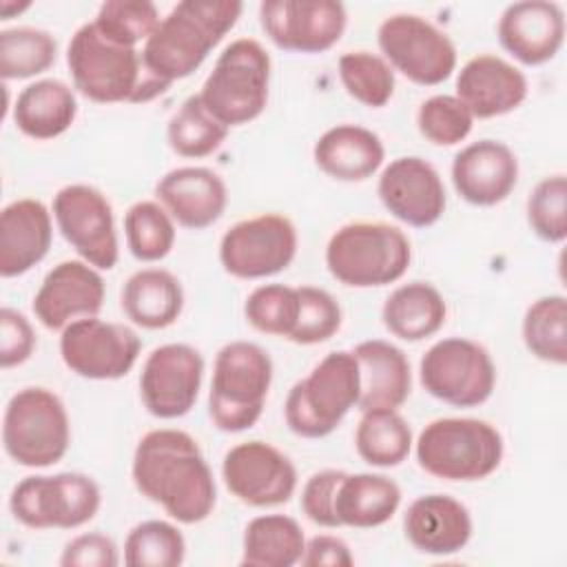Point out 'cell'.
I'll return each mask as SVG.
<instances>
[{
	"mask_svg": "<svg viewBox=\"0 0 567 567\" xmlns=\"http://www.w3.org/2000/svg\"><path fill=\"white\" fill-rule=\"evenodd\" d=\"M131 476L142 496L184 525L206 520L217 503L213 472L197 441L175 427L146 432L133 452Z\"/></svg>",
	"mask_w": 567,
	"mask_h": 567,
	"instance_id": "6da1fadb",
	"label": "cell"
},
{
	"mask_svg": "<svg viewBox=\"0 0 567 567\" xmlns=\"http://www.w3.org/2000/svg\"><path fill=\"white\" fill-rule=\"evenodd\" d=\"M241 11L244 4L235 0L177 2L140 51L144 71L166 89L188 78L237 24Z\"/></svg>",
	"mask_w": 567,
	"mask_h": 567,
	"instance_id": "7a4b0ae2",
	"label": "cell"
},
{
	"mask_svg": "<svg viewBox=\"0 0 567 567\" xmlns=\"http://www.w3.org/2000/svg\"><path fill=\"white\" fill-rule=\"evenodd\" d=\"M66 64L73 86L91 102L144 104L166 91L142 64L135 47L106 38L93 22L82 24L66 47Z\"/></svg>",
	"mask_w": 567,
	"mask_h": 567,
	"instance_id": "3957f363",
	"label": "cell"
},
{
	"mask_svg": "<svg viewBox=\"0 0 567 567\" xmlns=\"http://www.w3.org/2000/svg\"><path fill=\"white\" fill-rule=\"evenodd\" d=\"M412 261L408 235L385 221H350L326 246L330 275L350 288H377L399 281Z\"/></svg>",
	"mask_w": 567,
	"mask_h": 567,
	"instance_id": "277c9868",
	"label": "cell"
},
{
	"mask_svg": "<svg viewBox=\"0 0 567 567\" xmlns=\"http://www.w3.org/2000/svg\"><path fill=\"white\" fill-rule=\"evenodd\" d=\"M423 472L443 481H483L498 470L505 452L501 432L470 416L430 421L414 445Z\"/></svg>",
	"mask_w": 567,
	"mask_h": 567,
	"instance_id": "5b68a950",
	"label": "cell"
},
{
	"mask_svg": "<svg viewBox=\"0 0 567 567\" xmlns=\"http://www.w3.org/2000/svg\"><path fill=\"white\" fill-rule=\"evenodd\" d=\"M359 392L361 372L352 350L328 352L290 388L284 405L286 425L301 439H323L357 408Z\"/></svg>",
	"mask_w": 567,
	"mask_h": 567,
	"instance_id": "8992f818",
	"label": "cell"
},
{
	"mask_svg": "<svg viewBox=\"0 0 567 567\" xmlns=\"http://www.w3.org/2000/svg\"><path fill=\"white\" fill-rule=\"evenodd\" d=\"M272 383L270 354L250 341H230L219 348L213 363L208 392V414L221 432H244L252 427Z\"/></svg>",
	"mask_w": 567,
	"mask_h": 567,
	"instance_id": "52a82bcc",
	"label": "cell"
},
{
	"mask_svg": "<svg viewBox=\"0 0 567 567\" xmlns=\"http://www.w3.org/2000/svg\"><path fill=\"white\" fill-rule=\"evenodd\" d=\"M268 86V51L252 38H237L219 53L197 95L202 104L230 128L248 124L264 113Z\"/></svg>",
	"mask_w": 567,
	"mask_h": 567,
	"instance_id": "ba28073f",
	"label": "cell"
},
{
	"mask_svg": "<svg viewBox=\"0 0 567 567\" xmlns=\"http://www.w3.org/2000/svg\"><path fill=\"white\" fill-rule=\"evenodd\" d=\"M71 443L62 399L47 388H22L4 408L2 445L22 467H49L64 458Z\"/></svg>",
	"mask_w": 567,
	"mask_h": 567,
	"instance_id": "9c48e42d",
	"label": "cell"
},
{
	"mask_svg": "<svg viewBox=\"0 0 567 567\" xmlns=\"http://www.w3.org/2000/svg\"><path fill=\"white\" fill-rule=\"evenodd\" d=\"M102 505L100 485L80 472L22 478L9 496V509L29 529H75L86 525Z\"/></svg>",
	"mask_w": 567,
	"mask_h": 567,
	"instance_id": "30bf717a",
	"label": "cell"
},
{
	"mask_svg": "<svg viewBox=\"0 0 567 567\" xmlns=\"http://www.w3.org/2000/svg\"><path fill=\"white\" fill-rule=\"evenodd\" d=\"M419 379L430 396L454 408H476L494 392L496 365L481 343L447 337L425 350Z\"/></svg>",
	"mask_w": 567,
	"mask_h": 567,
	"instance_id": "8fae6325",
	"label": "cell"
},
{
	"mask_svg": "<svg viewBox=\"0 0 567 567\" xmlns=\"http://www.w3.org/2000/svg\"><path fill=\"white\" fill-rule=\"evenodd\" d=\"M385 62L421 86L445 82L456 69V47L445 31L416 13H394L377 29Z\"/></svg>",
	"mask_w": 567,
	"mask_h": 567,
	"instance_id": "7c38bea8",
	"label": "cell"
},
{
	"mask_svg": "<svg viewBox=\"0 0 567 567\" xmlns=\"http://www.w3.org/2000/svg\"><path fill=\"white\" fill-rule=\"evenodd\" d=\"M297 228L279 213L233 224L219 241V261L237 279H264L286 270L297 255Z\"/></svg>",
	"mask_w": 567,
	"mask_h": 567,
	"instance_id": "4fadbf2b",
	"label": "cell"
},
{
	"mask_svg": "<svg viewBox=\"0 0 567 567\" xmlns=\"http://www.w3.org/2000/svg\"><path fill=\"white\" fill-rule=\"evenodd\" d=\"M142 350L137 332L124 323L84 317L71 321L60 337L64 365L91 381H115L126 377Z\"/></svg>",
	"mask_w": 567,
	"mask_h": 567,
	"instance_id": "5bb4252c",
	"label": "cell"
},
{
	"mask_svg": "<svg viewBox=\"0 0 567 567\" xmlns=\"http://www.w3.org/2000/svg\"><path fill=\"white\" fill-rule=\"evenodd\" d=\"M53 219L71 248L93 268L111 270L120 246L113 206L106 195L89 184H69L53 195Z\"/></svg>",
	"mask_w": 567,
	"mask_h": 567,
	"instance_id": "9a60e30c",
	"label": "cell"
},
{
	"mask_svg": "<svg viewBox=\"0 0 567 567\" xmlns=\"http://www.w3.org/2000/svg\"><path fill=\"white\" fill-rule=\"evenodd\" d=\"M259 24L268 40L284 51L323 53L341 40L348 13L334 0H264Z\"/></svg>",
	"mask_w": 567,
	"mask_h": 567,
	"instance_id": "2e32d148",
	"label": "cell"
},
{
	"mask_svg": "<svg viewBox=\"0 0 567 567\" xmlns=\"http://www.w3.org/2000/svg\"><path fill=\"white\" fill-rule=\"evenodd\" d=\"M221 478L228 492L250 507L284 505L297 489L292 461L266 441L233 445L224 454Z\"/></svg>",
	"mask_w": 567,
	"mask_h": 567,
	"instance_id": "e0dca14e",
	"label": "cell"
},
{
	"mask_svg": "<svg viewBox=\"0 0 567 567\" xmlns=\"http://www.w3.org/2000/svg\"><path fill=\"white\" fill-rule=\"evenodd\" d=\"M204 379V357L188 343L155 348L140 374V399L155 419H179L190 412Z\"/></svg>",
	"mask_w": 567,
	"mask_h": 567,
	"instance_id": "ac0fdd59",
	"label": "cell"
},
{
	"mask_svg": "<svg viewBox=\"0 0 567 567\" xmlns=\"http://www.w3.org/2000/svg\"><path fill=\"white\" fill-rule=\"evenodd\" d=\"M377 195L392 217L412 228L436 224L447 204L439 171L416 155L392 159L379 175Z\"/></svg>",
	"mask_w": 567,
	"mask_h": 567,
	"instance_id": "d6986e66",
	"label": "cell"
},
{
	"mask_svg": "<svg viewBox=\"0 0 567 567\" xmlns=\"http://www.w3.org/2000/svg\"><path fill=\"white\" fill-rule=\"evenodd\" d=\"M104 295L106 288L97 268L84 259H66L44 275L31 308L47 330H64L75 319L97 317Z\"/></svg>",
	"mask_w": 567,
	"mask_h": 567,
	"instance_id": "ffe728a7",
	"label": "cell"
},
{
	"mask_svg": "<svg viewBox=\"0 0 567 567\" xmlns=\"http://www.w3.org/2000/svg\"><path fill=\"white\" fill-rule=\"evenodd\" d=\"M496 35L501 47L520 64H545L563 49L565 11L549 0L512 2L498 18Z\"/></svg>",
	"mask_w": 567,
	"mask_h": 567,
	"instance_id": "44dd1931",
	"label": "cell"
},
{
	"mask_svg": "<svg viewBox=\"0 0 567 567\" xmlns=\"http://www.w3.org/2000/svg\"><path fill=\"white\" fill-rule=\"evenodd\" d=\"M525 73L494 53L470 58L456 75V97L470 109L472 117L489 120L516 111L527 97Z\"/></svg>",
	"mask_w": 567,
	"mask_h": 567,
	"instance_id": "7402d4cb",
	"label": "cell"
},
{
	"mask_svg": "<svg viewBox=\"0 0 567 567\" xmlns=\"http://www.w3.org/2000/svg\"><path fill=\"white\" fill-rule=\"evenodd\" d=\"M518 182V159L498 140H478L454 155L452 184L472 206H496L509 197Z\"/></svg>",
	"mask_w": 567,
	"mask_h": 567,
	"instance_id": "603a6c76",
	"label": "cell"
},
{
	"mask_svg": "<svg viewBox=\"0 0 567 567\" xmlns=\"http://www.w3.org/2000/svg\"><path fill=\"white\" fill-rule=\"evenodd\" d=\"M155 197L168 210L173 221L190 230H202L224 215L228 188L221 175L213 168L179 166L159 177Z\"/></svg>",
	"mask_w": 567,
	"mask_h": 567,
	"instance_id": "cb8c5ba5",
	"label": "cell"
},
{
	"mask_svg": "<svg viewBox=\"0 0 567 567\" xmlns=\"http://www.w3.org/2000/svg\"><path fill=\"white\" fill-rule=\"evenodd\" d=\"M408 543L430 556L461 551L472 538L470 509L447 494H425L410 503L403 516Z\"/></svg>",
	"mask_w": 567,
	"mask_h": 567,
	"instance_id": "d4e9b609",
	"label": "cell"
},
{
	"mask_svg": "<svg viewBox=\"0 0 567 567\" xmlns=\"http://www.w3.org/2000/svg\"><path fill=\"white\" fill-rule=\"evenodd\" d=\"M53 241L51 213L40 199L22 197L0 213V275L20 277L38 266Z\"/></svg>",
	"mask_w": 567,
	"mask_h": 567,
	"instance_id": "484cf974",
	"label": "cell"
},
{
	"mask_svg": "<svg viewBox=\"0 0 567 567\" xmlns=\"http://www.w3.org/2000/svg\"><path fill=\"white\" fill-rule=\"evenodd\" d=\"M361 372V392L357 408L370 410H399L412 392V370L405 352L390 341L368 339L354 346Z\"/></svg>",
	"mask_w": 567,
	"mask_h": 567,
	"instance_id": "4316f807",
	"label": "cell"
},
{
	"mask_svg": "<svg viewBox=\"0 0 567 567\" xmlns=\"http://www.w3.org/2000/svg\"><path fill=\"white\" fill-rule=\"evenodd\" d=\"M319 171L339 182H363L372 177L383 159L381 137L359 124H337L319 135L312 146Z\"/></svg>",
	"mask_w": 567,
	"mask_h": 567,
	"instance_id": "83f0119b",
	"label": "cell"
},
{
	"mask_svg": "<svg viewBox=\"0 0 567 567\" xmlns=\"http://www.w3.org/2000/svg\"><path fill=\"white\" fill-rule=\"evenodd\" d=\"M120 303L135 326L164 330L173 326L184 310V288L179 279L164 268H142L124 281Z\"/></svg>",
	"mask_w": 567,
	"mask_h": 567,
	"instance_id": "f1b7e54d",
	"label": "cell"
},
{
	"mask_svg": "<svg viewBox=\"0 0 567 567\" xmlns=\"http://www.w3.org/2000/svg\"><path fill=\"white\" fill-rule=\"evenodd\" d=\"M75 115L78 97L58 78H42L27 84L13 104V122L31 140H53L66 133Z\"/></svg>",
	"mask_w": 567,
	"mask_h": 567,
	"instance_id": "f546056e",
	"label": "cell"
},
{
	"mask_svg": "<svg viewBox=\"0 0 567 567\" xmlns=\"http://www.w3.org/2000/svg\"><path fill=\"white\" fill-rule=\"evenodd\" d=\"M401 505V487L385 474H348L334 494L339 527L370 529L388 523Z\"/></svg>",
	"mask_w": 567,
	"mask_h": 567,
	"instance_id": "4dcf8cb0",
	"label": "cell"
},
{
	"mask_svg": "<svg viewBox=\"0 0 567 567\" xmlns=\"http://www.w3.org/2000/svg\"><path fill=\"white\" fill-rule=\"evenodd\" d=\"M445 317V299L427 281H410L394 288L381 308V319L390 334L412 343L436 334Z\"/></svg>",
	"mask_w": 567,
	"mask_h": 567,
	"instance_id": "1f68e13d",
	"label": "cell"
},
{
	"mask_svg": "<svg viewBox=\"0 0 567 567\" xmlns=\"http://www.w3.org/2000/svg\"><path fill=\"white\" fill-rule=\"evenodd\" d=\"M306 536L301 525L286 514H264L248 520L241 543V565L292 567L301 563Z\"/></svg>",
	"mask_w": 567,
	"mask_h": 567,
	"instance_id": "d6a6232c",
	"label": "cell"
},
{
	"mask_svg": "<svg viewBox=\"0 0 567 567\" xmlns=\"http://www.w3.org/2000/svg\"><path fill=\"white\" fill-rule=\"evenodd\" d=\"M410 423L399 410H370L363 412L357 432V454L372 467H396L412 450Z\"/></svg>",
	"mask_w": 567,
	"mask_h": 567,
	"instance_id": "836d02e7",
	"label": "cell"
},
{
	"mask_svg": "<svg viewBox=\"0 0 567 567\" xmlns=\"http://www.w3.org/2000/svg\"><path fill=\"white\" fill-rule=\"evenodd\" d=\"M525 348L540 361L567 363V299L563 295L538 297L523 317Z\"/></svg>",
	"mask_w": 567,
	"mask_h": 567,
	"instance_id": "e575fe53",
	"label": "cell"
},
{
	"mask_svg": "<svg viewBox=\"0 0 567 567\" xmlns=\"http://www.w3.org/2000/svg\"><path fill=\"white\" fill-rule=\"evenodd\" d=\"M228 135V126H224L199 100V95H190L182 102V106L173 113L166 126L168 146L188 159H199L215 153Z\"/></svg>",
	"mask_w": 567,
	"mask_h": 567,
	"instance_id": "d590c367",
	"label": "cell"
},
{
	"mask_svg": "<svg viewBox=\"0 0 567 567\" xmlns=\"http://www.w3.org/2000/svg\"><path fill=\"white\" fill-rule=\"evenodd\" d=\"M58 58L55 38L35 27H13L0 31V75L2 80H27L49 71Z\"/></svg>",
	"mask_w": 567,
	"mask_h": 567,
	"instance_id": "8d00e7d4",
	"label": "cell"
},
{
	"mask_svg": "<svg viewBox=\"0 0 567 567\" xmlns=\"http://www.w3.org/2000/svg\"><path fill=\"white\" fill-rule=\"evenodd\" d=\"M124 237L137 261H159L175 246V221L159 202L142 199L124 213Z\"/></svg>",
	"mask_w": 567,
	"mask_h": 567,
	"instance_id": "74e56055",
	"label": "cell"
},
{
	"mask_svg": "<svg viewBox=\"0 0 567 567\" xmlns=\"http://www.w3.org/2000/svg\"><path fill=\"white\" fill-rule=\"evenodd\" d=\"M339 80L350 97L370 109L385 106L394 95V69L370 51H346L339 58Z\"/></svg>",
	"mask_w": 567,
	"mask_h": 567,
	"instance_id": "f35d334b",
	"label": "cell"
},
{
	"mask_svg": "<svg viewBox=\"0 0 567 567\" xmlns=\"http://www.w3.org/2000/svg\"><path fill=\"white\" fill-rule=\"evenodd\" d=\"M184 558V534L168 520H144L126 534L124 563L128 567H177Z\"/></svg>",
	"mask_w": 567,
	"mask_h": 567,
	"instance_id": "ab89813d",
	"label": "cell"
},
{
	"mask_svg": "<svg viewBox=\"0 0 567 567\" xmlns=\"http://www.w3.org/2000/svg\"><path fill=\"white\" fill-rule=\"evenodd\" d=\"M299 312L297 288L284 284L257 286L244 303L246 321L264 334L290 337Z\"/></svg>",
	"mask_w": 567,
	"mask_h": 567,
	"instance_id": "60d3db41",
	"label": "cell"
},
{
	"mask_svg": "<svg viewBox=\"0 0 567 567\" xmlns=\"http://www.w3.org/2000/svg\"><path fill=\"white\" fill-rule=\"evenodd\" d=\"M159 11L151 0H106L100 4L93 24L111 40L135 47L146 42L159 24Z\"/></svg>",
	"mask_w": 567,
	"mask_h": 567,
	"instance_id": "b9f144b4",
	"label": "cell"
},
{
	"mask_svg": "<svg viewBox=\"0 0 567 567\" xmlns=\"http://www.w3.org/2000/svg\"><path fill=\"white\" fill-rule=\"evenodd\" d=\"M299 312L288 341L299 346H317L332 339L343 321L339 301L323 288L299 286Z\"/></svg>",
	"mask_w": 567,
	"mask_h": 567,
	"instance_id": "7bdbcfd3",
	"label": "cell"
},
{
	"mask_svg": "<svg viewBox=\"0 0 567 567\" xmlns=\"http://www.w3.org/2000/svg\"><path fill=\"white\" fill-rule=\"evenodd\" d=\"M527 224L532 233L547 241L560 244L567 237V179L563 173L543 177L527 197Z\"/></svg>",
	"mask_w": 567,
	"mask_h": 567,
	"instance_id": "ee69618b",
	"label": "cell"
},
{
	"mask_svg": "<svg viewBox=\"0 0 567 567\" xmlns=\"http://www.w3.org/2000/svg\"><path fill=\"white\" fill-rule=\"evenodd\" d=\"M416 126L434 146H454L472 133L474 117L456 95L439 93L421 102L416 111Z\"/></svg>",
	"mask_w": 567,
	"mask_h": 567,
	"instance_id": "f6af8a7d",
	"label": "cell"
},
{
	"mask_svg": "<svg viewBox=\"0 0 567 567\" xmlns=\"http://www.w3.org/2000/svg\"><path fill=\"white\" fill-rule=\"evenodd\" d=\"M343 476V470H321L306 481L301 489V509L308 520L328 529L339 527L334 514V494Z\"/></svg>",
	"mask_w": 567,
	"mask_h": 567,
	"instance_id": "bcb514c9",
	"label": "cell"
},
{
	"mask_svg": "<svg viewBox=\"0 0 567 567\" xmlns=\"http://www.w3.org/2000/svg\"><path fill=\"white\" fill-rule=\"evenodd\" d=\"M35 350V332L29 319L13 310H0V365L4 370L22 365Z\"/></svg>",
	"mask_w": 567,
	"mask_h": 567,
	"instance_id": "7dc6e473",
	"label": "cell"
},
{
	"mask_svg": "<svg viewBox=\"0 0 567 567\" xmlns=\"http://www.w3.org/2000/svg\"><path fill=\"white\" fill-rule=\"evenodd\" d=\"M62 567H115L120 551L113 538L100 532H86L71 538L60 556Z\"/></svg>",
	"mask_w": 567,
	"mask_h": 567,
	"instance_id": "c3c4849f",
	"label": "cell"
},
{
	"mask_svg": "<svg viewBox=\"0 0 567 567\" xmlns=\"http://www.w3.org/2000/svg\"><path fill=\"white\" fill-rule=\"evenodd\" d=\"M303 567H352L354 558L346 540L330 534H319L306 540L301 556Z\"/></svg>",
	"mask_w": 567,
	"mask_h": 567,
	"instance_id": "681fc988",
	"label": "cell"
},
{
	"mask_svg": "<svg viewBox=\"0 0 567 567\" xmlns=\"http://www.w3.org/2000/svg\"><path fill=\"white\" fill-rule=\"evenodd\" d=\"M24 9H29V2H27V4H13V2L4 0V2L0 4L2 20H11V18H13V13H20V11H24Z\"/></svg>",
	"mask_w": 567,
	"mask_h": 567,
	"instance_id": "f907efd6",
	"label": "cell"
}]
</instances>
